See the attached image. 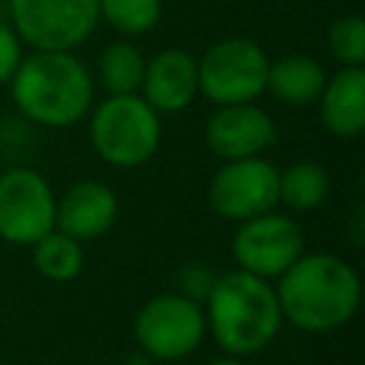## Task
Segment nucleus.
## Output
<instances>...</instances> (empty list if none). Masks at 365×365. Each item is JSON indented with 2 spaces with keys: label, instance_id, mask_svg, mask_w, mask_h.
<instances>
[{
  "label": "nucleus",
  "instance_id": "obj_18",
  "mask_svg": "<svg viewBox=\"0 0 365 365\" xmlns=\"http://www.w3.org/2000/svg\"><path fill=\"white\" fill-rule=\"evenodd\" d=\"M97 71H100V83L108 94H137L140 83H143L145 60L134 43L117 40L103 48Z\"/></svg>",
  "mask_w": 365,
  "mask_h": 365
},
{
  "label": "nucleus",
  "instance_id": "obj_2",
  "mask_svg": "<svg viewBox=\"0 0 365 365\" xmlns=\"http://www.w3.org/2000/svg\"><path fill=\"white\" fill-rule=\"evenodd\" d=\"M282 325V311L271 279L248 271L220 274L205 297V328L231 356L259 354L274 342Z\"/></svg>",
  "mask_w": 365,
  "mask_h": 365
},
{
  "label": "nucleus",
  "instance_id": "obj_22",
  "mask_svg": "<svg viewBox=\"0 0 365 365\" xmlns=\"http://www.w3.org/2000/svg\"><path fill=\"white\" fill-rule=\"evenodd\" d=\"M214 279H217V277H214L208 268H202V265H188V268L180 274V288H182L180 294L188 297V299H194V302H202V299L208 297Z\"/></svg>",
  "mask_w": 365,
  "mask_h": 365
},
{
  "label": "nucleus",
  "instance_id": "obj_1",
  "mask_svg": "<svg viewBox=\"0 0 365 365\" xmlns=\"http://www.w3.org/2000/svg\"><path fill=\"white\" fill-rule=\"evenodd\" d=\"M277 302L282 319L308 334L342 328L359 308L362 285L356 271L336 254H302L277 277Z\"/></svg>",
  "mask_w": 365,
  "mask_h": 365
},
{
  "label": "nucleus",
  "instance_id": "obj_10",
  "mask_svg": "<svg viewBox=\"0 0 365 365\" xmlns=\"http://www.w3.org/2000/svg\"><path fill=\"white\" fill-rule=\"evenodd\" d=\"M279 202V171L262 160H228L208 182V205L222 220H251Z\"/></svg>",
  "mask_w": 365,
  "mask_h": 365
},
{
  "label": "nucleus",
  "instance_id": "obj_14",
  "mask_svg": "<svg viewBox=\"0 0 365 365\" xmlns=\"http://www.w3.org/2000/svg\"><path fill=\"white\" fill-rule=\"evenodd\" d=\"M322 125L342 140L359 137L365 128V71L362 66H342L325 80L319 94Z\"/></svg>",
  "mask_w": 365,
  "mask_h": 365
},
{
  "label": "nucleus",
  "instance_id": "obj_4",
  "mask_svg": "<svg viewBox=\"0 0 365 365\" xmlns=\"http://www.w3.org/2000/svg\"><path fill=\"white\" fill-rule=\"evenodd\" d=\"M91 145L114 168H137L160 148V114L137 94H108L88 123Z\"/></svg>",
  "mask_w": 365,
  "mask_h": 365
},
{
  "label": "nucleus",
  "instance_id": "obj_5",
  "mask_svg": "<svg viewBox=\"0 0 365 365\" xmlns=\"http://www.w3.org/2000/svg\"><path fill=\"white\" fill-rule=\"evenodd\" d=\"M268 66L271 60L259 43L248 37H225L208 46L197 60L200 94H205L214 106L254 103L265 94Z\"/></svg>",
  "mask_w": 365,
  "mask_h": 365
},
{
  "label": "nucleus",
  "instance_id": "obj_15",
  "mask_svg": "<svg viewBox=\"0 0 365 365\" xmlns=\"http://www.w3.org/2000/svg\"><path fill=\"white\" fill-rule=\"evenodd\" d=\"M325 68L308 54H288L268 66L265 91H271L285 106H308L319 100L325 88Z\"/></svg>",
  "mask_w": 365,
  "mask_h": 365
},
{
  "label": "nucleus",
  "instance_id": "obj_21",
  "mask_svg": "<svg viewBox=\"0 0 365 365\" xmlns=\"http://www.w3.org/2000/svg\"><path fill=\"white\" fill-rule=\"evenodd\" d=\"M20 60H23V43L14 34V29L0 20V86L11 80Z\"/></svg>",
  "mask_w": 365,
  "mask_h": 365
},
{
  "label": "nucleus",
  "instance_id": "obj_6",
  "mask_svg": "<svg viewBox=\"0 0 365 365\" xmlns=\"http://www.w3.org/2000/svg\"><path fill=\"white\" fill-rule=\"evenodd\" d=\"M11 29L34 51H74L97 29V0H9Z\"/></svg>",
  "mask_w": 365,
  "mask_h": 365
},
{
  "label": "nucleus",
  "instance_id": "obj_23",
  "mask_svg": "<svg viewBox=\"0 0 365 365\" xmlns=\"http://www.w3.org/2000/svg\"><path fill=\"white\" fill-rule=\"evenodd\" d=\"M205 365H248L242 356H231V354H225V356H217V359H211V362H205Z\"/></svg>",
  "mask_w": 365,
  "mask_h": 365
},
{
  "label": "nucleus",
  "instance_id": "obj_3",
  "mask_svg": "<svg viewBox=\"0 0 365 365\" xmlns=\"http://www.w3.org/2000/svg\"><path fill=\"white\" fill-rule=\"evenodd\" d=\"M9 83L20 114L46 128H68L91 111V74L74 51H34Z\"/></svg>",
  "mask_w": 365,
  "mask_h": 365
},
{
  "label": "nucleus",
  "instance_id": "obj_20",
  "mask_svg": "<svg viewBox=\"0 0 365 365\" xmlns=\"http://www.w3.org/2000/svg\"><path fill=\"white\" fill-rule=\"evenodd\" d=\"M328 51L339 66L365 63V20L359 14H345L328 29Z\"/></svg>",
  "mask_w": 365,
  "mask_h": 365
},
{
  "label": "nucleus",
  "instance_id": "obj_7",
  "mask_svg": "<svg viewBox=\"0 0 365 365\" xmlns=\"http://www.w3.org/2000/svg\"><path fill=\"white\" fill-rule=\"evenodd\" d=\"M134 336L151 359L177 362L191 356L205 336V311L200 302L177 294L151 297L134 319Z\"/></svg>",
  "mask_w": 365,
  "mask_h": 365
},
{
  "label": "nucleus",
  "instance_id": "obj_17",
  "mask_svg": "<svg viewBox=\"0 0 365 365\" xmlns=\"http://www.w3.org/2000/svg\"><path fill=\"white\" fill-rule=\"evenodd\" d=\"M331 177L319 163H294L279 171V202L291 211H314L328 200Z\"/></svg>",
  "mask_w": 365,
  "mask_h": 365
},
{
  "label": "nucleus",
  "instance_id": "obj_12",
  "mask_svg": "<svg viewBox=\"0 0 365 365\" xmlns=\"http://www.w3.org/2000/svg\"><path fill=\"white\" fill-rule=\"evenodd\" d=\"M117 211V194L106 182L77 180L63 191V197L54 200V228L74 237L77 242L97 240L114 225Z\"/></svg>",
  "mask_w": 365,
  "mask_h": 365
},
{
  "label": "nucleus",
  "instance_id": "obj_16",
  "mask_svg": "<svg viewBox=\"0 0 365 365\" xmlns=\"http://www.w3.org/2000/svg\"><path fill=\"white\" fill-rule=\"evenodd\" d=\"M31 248H34L31 259H34V268H37L40 277H46L51 282H71V279L80 277L86 254H83V245L74 237L54 228L46 237H40Z\"/></svg>",
  "mask_w": 365,
  "mask_h": 365
},
{
  "label": "nucleus",
  "instance_id": "obj_19",
  "mask_svg": "<svg viewBox=\"0 0 365 365\" xmlns=\"http://www.w3.org/2000/svg\"><path fill=\"white\" fill-rule=\"evenodd\" d=\"M97 11L120 34L137 37L157 26L163 0H97Z\"/></svg>",
  "mask_w": 365,
  "mask_h": 365
},
{
  "label": "nucleus",
  "instance_id": "obj_13",
  "mask_svg": "<svg viewBox=\"0 0 365 365\" xmlns=\"http://www.w3.org/2000/svg\"><path fill=\"white\" fill-rule=\"evenodd\" d=\"M140 91L157 114H177L188 108L200 94L197 60L182 48H165L154 54L145 63Z\"/></svg>",
  "mask_w": 365,
  "mask_h": 365
},
{
  "label": "nucleus",
  "instance_id": "obj_8",
  "mask_svg": "<svg viewBox=\"0 0 365 365\" xmlns=\"http://www.w3.org/2000/svg\"><path fill=\"white\" fill-rule=\"evenodd\" d=\"M231 251L240 271L262 279H277L305 254V237L297 220H291L288 214L265 211L240 222L231 240Z\"/></svg>",
  "mask_w": 365,
  "mask_h": 365
},
{
  "label": "nucleus",
  "instance_id": "obj_11",
  "mask_svg": "<svg viewBox=\"0 0 365 365\" xmlns=\"http://www.w3.org/2000/svg\"><path fill=\"white\" fill-rule=\"evenodd\" d=\"M277 140V125L268 111L254 103L217 106L205 123V145L220 160H248L259 157Z\"/></svg>",
  "mask_w": 365,
  "mask_h": 365
},
{
  "label": "nucleus",
  "instance_id": "obj_9",
  "mask_svg": "<svg viewBox=\"0 0 365 365\" xmlns=\"http://www.w3.org/2000/svg\"><path fill=\"white\" fill-rule=\"evenodd\" d=\"M54 191L48 180L26 165L0 174V240L11 245H34L54 231Z\"/></svg>",
  "mask_w": 365,
  "mask_h": 365
}]
</instances>
